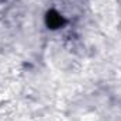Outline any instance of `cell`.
Masks as SVG:
<instances>
[{
    "instance_id": "cell-1",
    "label": "cell",
    "mask_w": 121,
    "mask_h": 121,
    "mask_svg": "<svg viewBox=\"0 0 121 121\" xmlns=\"http://www.w3.org/2000/svg\"><path fill=\"white\" fill-rule=\"evenodd\" d=\"M47 24L49 28H59L63 24V17L56 11H49L47 16Z\"/></svg>"
}]
</instances>
